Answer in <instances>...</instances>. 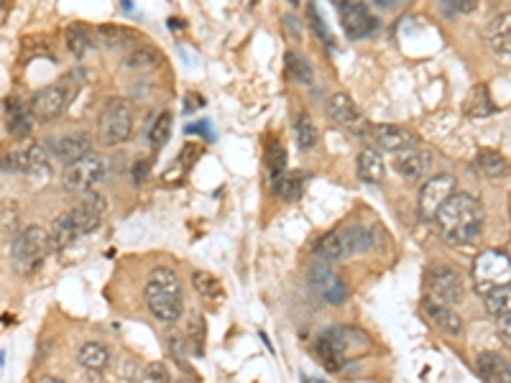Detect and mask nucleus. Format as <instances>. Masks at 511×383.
<instances>
[{
  "label": "nucleus",
  "mask_w": 511,
  "mask_h": 383,
  "mask_svg": "<svg viewBox=\"0 0 511 383\" xmlns=\"http://www.w3.org/2000/svg\"><path fill=\"white\" fill-rule=\"evenodd\" d=\"M435 220L450 246H468L483 231V207L471 195H453Z\"/></svg>",
  "instance_id": "f257e3e1"
},
{
  "label": "nucleus",
  "mask_w": 511,
  "mask_h": 383,
  "mask_svg": "<svg viewBox=\"0 0 511 383\" xmlns=\"http://www.w3.org/2000/svg\"><path fill=\"white\" fill-rule=\"evenodd\" d=\"M314 350L322 361V366L330 370H343L346 363L353 358L366 355L374 350L371 337L363 333L361 327H350V325H338V327H328L317 335L314 340Z\"/></svg>",
  "instance_id": "f03ea898"
},
{
  "label": "nucleus",
  "mask_w": 511,
  "mask_h": 383,
  "mask_svg": "<svg viewBox=\"0 0 511 383\" xmlns=\"http://www.w3.org/2000/svg\"><path fill=\"white\" fill-rule=\"evenodd\" d=\"M144 301L156 319L177 322L184 312V292H181L180 276L166 266L154 268L144 286Z\"/></svg>",
  "instance_id": "7ed1b4c3"
},
{
  "label": "nucleus",
  "mask_w": 511,
  "mask_h": 383,
  "mask_svg": "<svg viewBox=\"0 0 511 383\" xmlns=\"http://www.w3.org/2000/svg\"><path fill=\"white\" fill-rule=\"evenodd\" d=\"M381 231L376 228H366V225H350V228H338L332 233L322 235L314 243V253L325 261V264H335L350 258L356 253H368L376 248V238Z\"/></svg>",
  "instance_id": "20e7f679"
},
{
  "label": "nucleus",
  "mask_w": 511,
  "mask_h": 383,
  "mask_svg": "<svg viewBox=\"0 0 511 383\" xmlns=\"http://www.w3.org/2000/svg\"><path fill=\"white\" fill-rule=\"evenodd\" d=\"M54 246H51L49 233L41 228V225H29V228H21L11 243V258H13V266L18 274H33L36 268L47 261Z\"/></svg>",
  "instance_id": "39448f33"
},
{
  "label": "nucleus",
  "mask_w": 511,
  "mask_h": 383,
  "mask_svg": "<svg viewBox=\"0 0 511 383\" xmlns=\"http://www.w3.org/2000/svg\"><path fill=\"white\" fill-rule=\"evenodd\" d=\"M133 128V105L123 98H110L98 118V138L102 146H120Z\"/></svg>",
  "instance_id": "423d86ee"
},
{
  "label": "nucleus",
  "mask_w": 511,
  "mask_h": 383,
  "mask_svg": "<svg viewBox=\"0 0 511 383\" xmlns=\"http://www.w3.org/2000/svg\"><path fill=\"white\" fill-rule=\"evenodd\" d=\"M473 282L479 294H491L498 286L511 283V258L504 250H483L473 261Z\"/></svg>",
  "instance_id": "0eeeda50"
},
{
  "label": "nucleus",
  "mask_w": 511,
  "mask_h": 383,
  "mask_svg": "<svg viewBox=\"0 0 511 383\" xmlns=\"http://www.w3.org/2000/svg\"><path fill=\"white\" fill-rule=\"evenodd\" d=\"M105 174H108V159L100 153H87L65 169L62 184L69 192H90L105 179Z\"/></svg>",
  "instance_id": "6e6552de"
},
{
  "label": "nucleus",
  "mask_w": 511,
  "mask_h": 383,
  "mask_svg": "<svg viewBox=\"0 0 511 383\" xmlns=\"http://www.w3.org/2000/svg\"><path fill=\"white\" fill-rule=\"evenodd\" d=\"M453 195H455V177L437 174V177L427 179V182L422 184V189H419V202H417L419 217L427 220V222L429 220H435L437 213L443 210V205H445Z\"/></svg>",
  "instance_id": "1a4fd4ad"
},
{
  "label": "nucleus",
  "mask_w": 511,
  "mask_h": 383,
  "mask_svg": "<svg viewBox=\"0 0 511 383\" xmlns=\"http://www.w3.org/2000/svg\"><path fill=\"white\" fill-rule=\"evenodd\" d=\"M425 283H427V297L443 301V304H450V307L463 301V294H465L461 274L450 266L429 268Z\"/></svg>",
  "instance_id": "9d476101"
},
{
  "label": "nucleus",
  "mask_w": 511,
  "mask_h": 383,
  "mask_svg": "<svg viewBox=\"0 0 511 383\" xmlns=\"http://www.w3.org/2000/svg\"><path fill=\"white\" fill-rule=\"evenodd\" d=\"M310 286L328 304H343L348 300L346 279L330 264H325V261H320V264H314L310 268Z\"/></svg>",
  "instance_id": "9b49d317"
},
{
  "label": "nucleus",
  "mask_w": 511,
  "mask_h": 383,
  "mask_svg": "<svg viewBox=\"0 0 511 383\" xmlns=\"http://www.w3.org/2000/svg\"><path fill=\"white\" fill-rule=\"evenodd\" d=\"M0 169L21 171V174H29V177H44V174L49 171L47 151L41 149L39 144H26V146H18L16 151H11V153L3 159V167Z\"/></svg>",
  "instance_id": "f8f14e48"
},
{
  "label": "nucleus",
  "mask_w": 511,
  "mask_h": 383,
  "mask_svg": "<svg viewBox=\"0 0 511 383\" xmlns=\"http://www.w3.org/2000/svg\"><path fill=\"white\" fill-rule=\"evenodd\" d=\"M338 11H340V21H343V29H346V34L350 39H363V36H368L371 31H376V18L371 16V11H368V5H363V3H353V0H343L340 5H338Z\"/></svg>",
  "instance_id": "ddd939ff"
},
{
  "label": "nucleus",
  "mask_w": 511,
  "mask_h": 383,
  "mask_svg": "<svg viewBox=\"0 0 511 383\" xmlns=\"http://www.w3.org/2000/svg\"><path fill=\"white\" fill-rule=\"evenodd\" d=\"M328 116H330L332 123L343 126V128L353 131L356 135L371 134V126H368V123L358 116L356 105H353V100L348 98L346 92H335L330 100H328Z\"/></svg>",
  "instance_id": "4468645a"
},
{
  "label": "nucleus",
  "mask_w": 511,
  "mask_h": 383,
  "mask_svg": "<svg viewBox=\"0 0 511 383\" xmlns=\"http://www.w3.org/2000/svg\"><path fill=\"white\" fill-rule=\"evenodd\" d=\"M432 164H435V156H432V151H429L427 146H422V144L394 153V169L399 174H404L407 179H422V177H427Z\"/></svg>",
  "instance_id": "2eb2a0df"
},
{
  "label": "nucleus",
  "mask_w": 511,
  "mask_h": 383,
  "mask_svg": "<svg viewBox=\"0 0 511 383\" xmlns=\"http://www.w3.org/2000/svg\"><path fill=\"white\" fill-rule=\"evenodd\" d=\"M66 90L65 87H44V90H39L36 95L31 98V113L36 120H44V123H49V120H57V118L62 116L66 110Z\"/></svg>",
  "instance_id": "dca6fc26"
},
{
  "label": "nucleus",
  "mask_w": 511,
  "mask_h": 383,
  "mask_svg": "<svg viewBox=\"0 0 511 383\" xmlns=\"http://www.w3.org/2000/svg\"><path fill=\"white\" fill-rule=\"evenodd\" d=\"M422 312H425V317H427L437 330H443L445 335H453V337L463 335V327H465V325H463L461 315H458L450 304H443V301L432 300V297H425V300H422Z\"/></svg>",
  "instance_id": "f3484780"
},
{
  "label": "nucleus",
  "mask_w": 511,
  "mask_h": 383,
  "mask_svg": "<svg viewBox=\"0 0 511 383\" xmlns=\"http://www.w3.org/2000/svg\"><path fill=\"white\" fill-rule=\"evenodd\" d=\"M90 149H93V138L87 134H83V131L59 135V138L49 141V151L59 159V161H65L66 167H69L72 161H77V159L87 156V153H93Z\"/></svg>",
  "instance_id": "a211bd4d"
},
{
  "label": "nucleus",
  "mask_w": 511,
  "mask_h": 383,
  "mask_svg": "<svg viewBox=\"0 0 511 383\" xmlns=\"http://www.w3.org/2000/svg\"><path fill=\"white\" fill-rule=\"evenodd\" d=\"M368 138L374 141V146H381L383 151H394V153L412 149V146L419 144V138L412 131L401 128V126H371Z\"/></svg>",
  "instance_id": "6ab92c4d"
},
{
  "label": "nucleus",
  "mask_w": 511,
  "mask_h": 383,
  "mask_svg": "<svg viewBox=\"0 0 511 383\" xmlns=\"http://www.w3.org/2000/svg\"><path fill=\"white\" fill-rule=\"evenodd\" d=\"M476 368L483 383H511V361L501 353L486 350L476 358Z\"/></svg>",
  "instance_id": "aec40b11"
},
{
  "label": "nucleus",
  "mask_w": 511,
  "mask_h": 383,
  "mask_svg": "<svg viewBox=\"0 0 511 383\" xmlns=\"http://www.w3.org/2000/svg\"><path fill=\"white\" fill-rule=\"evenodd\" d=\"M72 215H75V220H77L80 233L83 235L93 233L100 222H102V217H105V200H102L100 195H90L87 200L80 202V205L72 210Z\"/></svg>",
  "instance_id": "412c9836"
},
{
  "label": "nucleus",
  "mask_w": 511,
  "mask_h": 383,
  "mask_svg": "<svg viewBox=\"0 0 511 383\" xmlns=\"http://www.w3.org/2000/svg\"><path fill=\"white\" fill-rule=\"evenodd\" d=\"M80 235L83 233H80V228H77V220H75V215H72V210H69V213H62V215L51 222L49 238H51V246H54V250L69 248V246H72Z\"/></svg>",
  "instance_id": "4be33fe9"
},
{
  "label": "nucleus",
  "mask_w": 511,
  "mask_h": 383,
  "mask_svg": "<svg viewBox=\"0 0 511 383\" xmlns=\"http://www.w3.org/2000/svg\"><path fill=\"white\" fill-rule=\"evenodd\" d=\"M358 177H361L363 182L368 184H379L383 179V174H386V167H383V156H381L379 149H374V146H366V149L358 153Z\"/></svg>",
  "instance_id": "5701e85b"
},
{
  "label": "nucleus",
  "mask_w": 511,
  "mask_h": 383,
  "mask_svg": "<svg viewBox=\"0 0 511 383\" xmlns=\"http://www.w3.org/2000/svg\"><path fill=\"white\" fill-rule=\"evenodd\" d=\"M486 41L498 54H511V13H501L486 26Z\"/></svg>",
  "instance_id": "b1692460"
},
{
  "label": "nucleus",
  "mask_w": 511,
  "mask_h": 383,
  "mask_svg": "<svg viewBox=\"0 0 511 383\" xmlns=\"http://www.w3.org/2000/svg\"><path fill=\"white\" fill-rule=\"evenodd\" d=\"M33 123H36V118H33L29 105L18 100L8 102V131L11 134L23 138V135H29L33 131Z\"/></svg>",
  "instance_id": "393cba45"
},
{
  "label": "nucleus",
  "mask_w": 511,
  "mask_h": 383,
  "mask_svg": "<svg viewBox=\"0 0 511 383\" xmlns=\"http://www.w3.org/2000/svg\"><path fill=\"white\" fill-rule=\"evenodd\" d=\"M304 184H307V177L302 171H284L279 177H274V192L281 200H299L304 192Z\"/></svg>",
  "instance_id": "a878e982"
},
{
  "label": "nucleus",
  "mask_w": 511,
  "mask_h": 383,
  "mask_svg": "<svg viewBox=\"0 0 511 383\" xmlns=\"http://www.w3.org/2000/svg\"><path fill=\"white\" fill-rule=\"evenodd\" d=\"M473 167L483 177H491V179H498V177H507L509 174V161L496 153V151H479L476 159H473Z\"/></svg>",
  "instance_id": "bb28decb"
},
{
  "label": "nucleus",
  "mask_w": 511,
  "mask_h": 383,
  "mask_svg": "<svg viewBox=\"0 0 511 383\" xmlns=\"http://www.w3.org/2000/svg\"><path fill=\"white\" fill-rule=\"evenodd\" d=\"M83 368H87L90 373H98L102 368H108L110 363V350L105 348L102 343H84L80 353H77Z\"/></svg>",
  "instance_id": "cd10ccee"
},
{
  "label": "nucleus",
  "mask_w": 511,
  "mask_h": 383,
  "mask_svg": "<svg viewBox=\"0 0 511 383\" xmlns=\"http://www.w3.org/2000/svg\"><path fill=\"white\" fill-rule=\"evenodd\" d=\"M494 110V102L489 98V87H486V84H476V87L471 90L468 100H465V113L471 118H486L491 116Z\"/></svg>",
  "instance_id": "c85d7f7f"
},
{
  "label": "nucleus",
  "mask_w": 511,
  "mask_h": 383,
  "mask_svg": "<svg viewBox=\"0 0 511 383\" xmlns=\"http://www.w3.org/2000/svg\"><path fill=\"white\" fill-rule=\"evenodd\" d=\"M98 36H100V44H102V47H108V49H120V47H128L133 39H136V34H133L131 29L118 26V23H105V26H100Z\"/></svg>",
  "instance_id": "c756f323"
},
{
  "label": "nucleus",
  "mask_w": 511,
  "mask_h": 383,
  "mask_svg": "<svg viewBox=\"0 0 511 383\" xmlns=\"http://www.w3.org/2000/svg\"><path fill=\"white\" fill-rule=\"evenodd\" d=\"M192 283H195V289H198V294L202 300H223V283H220V279H215L210 271H195V274H192Z\"/></svg>",
  "instance_id": "7c9ffc66"
},
{
  "label": "nucleus",
  "mask_w": 511,
  "mask_h": 383,
  "mask_svg": "<svg viewBox=\"0 0 511 383\" xmlns=\"http://www.w3.org/2000/svg\"><path fill=\"white\" fill-rule=\"evenodd\" d=\"M65 41H66V49L72 51L77 59H83L84 54L90 51V47H93V41H90V34L84 31L80 23H72V26H66Z\"/></svg>",
  "instance_id": "2f4dec72"
},
{
  "label": "nucleus",
  "mask_w": 511,
  "mask_h": 383,
  "mask_svg": "<svg viewBox=\"0 0 511 383\" xmlns=\"http://www.w3.org/2000/svg\"><path fill=\"white\" fill-rule=\"evenodd\" d=\"M295 134H297V144L302 151H313L317 146V126L313 123L310 113H299L295 120Z\"/></svg>",
  "instance_id": "473e14b6"
},
{
  "label": "nucleus",
  "mask_w": 511,
  "mask_h": 383,
  "mask_svg": "<svg viewBox=\"0 0 511 383\" xmlns=\"http://www.w3.org/2000/svg\"><path fill=\"white\" fill-rule=\"evenodd\" d=\"M486 309H489V315L498 317V319L511 315V283L498 286L491 294H486Z\"/></svg>",
  "instance_id": "72a5a7b5"
},
{
  "label": "nucleus",
  "mask_w": 511,
  "mask_h": 383,
  "mask_svg": "<svg viewBox=\"0 0 511 383\" xmlns=\"http://www.w3.org/2000/svg\"><path fill=\"white\" fill-rule=\"evenodd\" d=\"M286 72L299 84H313V67H310V62L304 57L295 54V51L286 54Z\"/></svg>",
  "instance_id": "f704fd0d"
},
{
  "label": "nucleus",
  "mask_w": 511,
  "mask_h": 383,
  "mask_svg": "<svg viewBox=\"0 0 511 383\" xmlns=\"http://www.w3.org/2000/svg\"><path fill=\"white\" fill-rule=\"evenodd\" d=\"M169 134H172V116H169V113H162V116L154 120V126H151V146H154V149H162L166 141H169Z\"/></svg>",
  "instance_id": "c9c22d12"
},
{
  "label": "nucleus",
  "mask_w": 511,
  "mask_h": 383,
  "mask_svg": "<svg viewBox=\"0 0 511 383\" xmlns=\"http://www.w3.org/2000/svg\"><path fill=\"white\" fill-rule=\"evenodd\" d=\"M156 62H159V54H156V51L146 49V47L133 49L131 54L126 57V67L128 69H151V67H156Z\"/></svg>",
  "instance_id": "e433bc0d"
},
{
  "label": "nucleus",
  "mask_w": 511,
  "mask_h": 383,
  "mask_svg": "<svg viewBox=\"0 0 511 383\" xmlns=\"http://www.w3.org/2000/svg\"><path fill=\"white\" fill-rule=\"evenodd\" d=\"M0 233H18L16 202H3V205H0Z\"/></svg>",
  "instance_id": "4c0bfd02"
},
{
  "label": "nucleus",
  "mask_w": 511,
  "mask_h": 383,
  "mask_svg": "<svg viewBox=\"0 0 511 383\" xmlns=\"http://www.w3.org/2000/svg\"><path fill=\"white\" fill-rule=\"evenodd\" d=\"M310 18H313V26H314V34H320V39L328 44V47H332V36L330 31H328V26H325V21H322V16L314 11L313 5H310Z\"/></svg>",
  "instance_id": "58836bf2"
},
{
  "label": "nucleus",
  "mask_w": 511,
  "mask_h": 383,
  "mask_svg": "<svg viewBox=\"0 0 511 383\" xmlns=\"http://www.w3.org/2000/svg\"><path fill=\"white\" fill-rule=\"evenodd\" d=\"M146 376H149L151 383H174L172 381V373L166 370L164 363H154V366H149Z\"/></svg>",
  "instance_id": "ea45409f"
},
{
  "label": "nucleus",
  "mask_w": 511,
  "mask_h": 383,
  "mask_svg": "<svg viewBox=\"0 0 511 383\" xmlns=\"http://www.w3.org/2000/svg\"><path fill=\"white\" fill-rule=\"evenodd\" d=\"M284 161H286L284 149H281L279 144H274V149H271V171H274V177L284 174Z\"/></svg>",
  "instance_id": "a19ab883"
},
{
  "label": "nucleus",
  "mask_w": 511,
  "mask_h": 383,
  "mask_svg": "<svg viewBox=\"0 0 511 383\" xmlns=\"http://www.w3.org/2000/svg\"><path fill=\"white\" fill-rule=\"evenodd\" d=\"M284 29H286L289 39H295V41L302 39V23H299L297 16H284Z\"/></svg>",
  "instance_id": "79ce46f5"
},
{
  "label": "nucleus",
  "mask_w": 511,
  "mask_h": 383,
  "mask_svg": "<svg viewBox=\"0 0 511 383\" xmlns=\"http://www.w3.org/2000/svg\"><path fill=\"white\" fill-rule=\"evenodd\" d=\"M473 8H476L473 0H463V3H458V0H447L445 3V11H458V13H468V11H473Z\"/></svg>",
  "instance_id": "37998d69"
},
{
  "label": "nucleus",
  "mask_w": 511,
  "mask_h": 383,
  "mask_svg": "<svg viewBox=\"0 0 511 383\" xmlns=\"http://www.w3.org/2000/svg\"><path fill=\"white\" fill-rule=\"evenodd\" d=\"M498 337L507 343L511 348V315H507V317H501L498 319Z\"/></svg>",
  "instance_id": "c03bdc74"
},
{
  "label": "nucleus",
  "mask_w": 511,
  "mask_h": 383,
  "mask_svg": "<svg viewBox=\"0 0 511 383\" xmlns=\"http://www.w3.org/2000/svg\"><path fill=\"white\" fill-rule=\"evenodd\" d=\"M149 174V161H138L136 167H133V171H131V177H133V182L136 184H141L144 182V177Z\"/></svg>",
  "instance_id": "a18cd8bd"
},
{
  "label": "nucleus",
  "mask_w": 511,
  "mask_h": 383,
  "mask_svg": "<svg viewBox=\"0 0 511 383\" xmlns=\"http://www.w3.org/2000/svg\"><path fill=\"white\" fill-rule=\"evenodd\" d=\"M39 383H65V381H59V379H51V376H44V379H41Z\"/></svg>",
  "instance_id": "49530a36"
},
{
  "label": "nucleus",
  "mask_w": 511,
  "mask_h": 383,
  "mask_svg": "<svg viewBox=\"0 0 511 383\" xmlns=\"http://www.w3.org/2000/svg\"><path fill=\"white\" fill-rule=\"evenodd\" d=\"M180 383H198V381H195V379H189V376H187V379H181Z\"/></svg>",
  "instance_id": "de8ad7c7"
},
{
  "label": "nucleus",
  "mask_w": 511,
  "mask_h": 383,
  "mask_svg": "<svg viewBox=\"0 0 511 383\" xmlns=\"http://www.w3.org/2000/svg\"><path fill=\"white\" fill-rule=\"evenodd\" d=\"M509 258H511V248H509Z\"/></svg>",
  "instance_id": "09e8293b"
}]
</instances>
